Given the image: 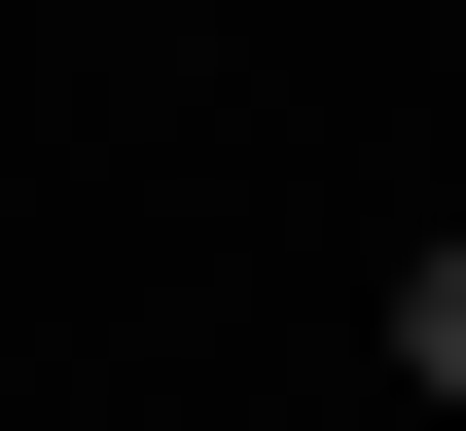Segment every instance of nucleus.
<instances>
[{
	"mask_svg": "<svg viewBox=\"0 0 466 431\" xmlns=\"http://www.w3.org/2000/svg\"><path fill=\"white\" fill-rule=\"evenodd\" d=\"M395 360H431V395H466V251H431V288H395Z\"/></svg>",
	"mask_w": 466,
	"mask_h": 431,
	"instance_id": "nucleus-1",
	"label": "nucleus"
}]
</instances>
